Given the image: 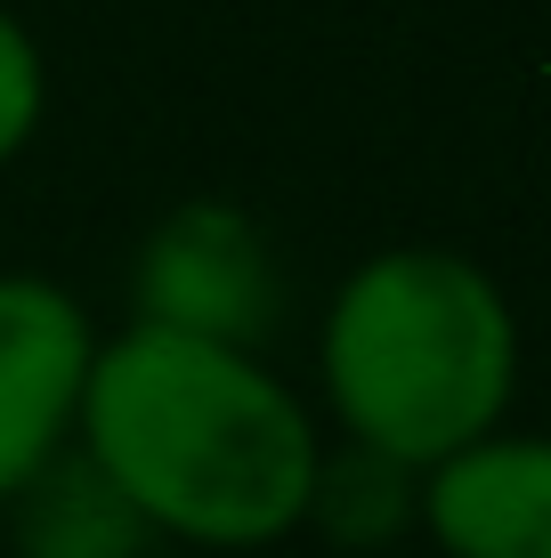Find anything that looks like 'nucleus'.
<instances>
[{
    "instance_id": "nucleus-1",
    "label": "nucleus",
    "mask_w": 551,
    "mask_h": 558,
    "mask_svg": "<svg viewBox=\"0 0 551 558\" xmlns=\"http://www.w3.org/2000/svg\"><path fill=\"white\" fill-rule=\"evenodd\" d=\"M73 446L163 543L243 558L309 526L325 429L260 349L130 316V332L98 340Z\"/></svg>"
},
{
    "instance_id": "nucleus-2",
    "label": "nucleus",
    "mask_w": 551,
    "mask_h": 558,
    "mask_svg": "<svg viewBox=\"0 0 551 558\" xmlns=\"http://www.w3.org/2000/svg\"><path fill=\"white\" fill-rule=\"evenodd\" d=\"M316 380L349 446L414 477L503 429L519 397V307L446 243H390L340 276L316 332Z\"/></svg>"
},
{
    "instance_id": "nucleus-3",
    "label": "nucleus",
    "mask_w": 551,
    "mask_h": 558,
    "mask_svg": "<svg viewBox=\"0 0 551 558\" xmlns=\"http://www.w3.org/2000/svg\"><path fill=\"white\" fill-rule=\"evenodd\" d=\"M130 307H139V324L260 349V332H276V316H284V276L268 252V227L236 203H179L139 243Z\"/></svg>"
},
{
    "instance_id": "nucleus-4",
    "label": "nucleus",
    "mask_w": 551,
    "mask_h": 558,
    "mask_svg": "<svg viewBox=\"0 0 551 558\" xmlns=\"http://www.w3.org/2000/svg\"><path fill=\"white\" fill-rule=\"evenodd\" d=\"M98 324L57 276L0 267V502L41 477L82 429Z\"/></svg>"
},
{
    "instance_id": "nucleus-5",
    "label": "nucleus",
    "mask_w": 551,
    "mask_h": 558,
    "mask_svg": "<svg viewBox=\"0 0 551 558\" xmlns=\"http://www.w3.org/2000/svg\"><path fill=\"white\" fill-rule=\"evenodd\" d=\"M414 526L446 558H551V437L487 429L414 477Z\"/></svg>"
},
{
    "instance_id": "nucleus-6",
    "label": "nucleus",
    "mask_w": 551,
    "mask_h": 558,
    "mask_svg": "<svg viewBox=\"0 0 551 558\" xmlns=\"http://www.w3.org/2000/svg\"><path fill=\"white\" fill-rule=\"evenodd\" d=\"M0 510H9L16 558H146L155 550V526L122 502V486L82 446H65L41 477H25Z\"/></svg>"
},
{
    "instance_id": "nucleus-7",
    "label": "nucleus",
    "mask_w": 551,
    "mask_h": 558,
    "mask_svg": "<svg viewBox=\"0 0 551 558\" xmlns=\"http://www.w3.org/2000/svg\"><path fill=\"white\" fill-rule=\"evenodd\" d=\"M309 526L340 550H382L414 526V470L373 446H325L316 461V486H309Z\"/></svg>"
},
{
    "instance_id": "nucleus-8",
    "label": "nucleus",
    "mask_w": 551,
    "mask_h": 558,
    "mask_svg": "<svg viewBox=\"0 0 551 558\" xmlns=\"http://www.w3.org/2000/svg\"><path fill=\"white\" fill-rule=\"evenodd\" d=\"M41 113H49V57L33 41V25L0 0V170L41 138Z\"/></svg>"
},
{
    "instance_id": "nucleus-9",
    "label": "nucleus",
    "mask_w": 551,
    "mask_h": 558,
    "mask_svg": "<svg viewBox=\"0 0 551 558\" xmlns=\"http://www.w3.org/2000/svg\"><path fill=\"white\" fill-rule=\"evenodd\" d=\"M146 558H163V550H146Z\"/></svg>"
}]
</instances>
